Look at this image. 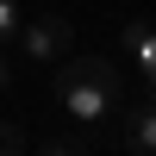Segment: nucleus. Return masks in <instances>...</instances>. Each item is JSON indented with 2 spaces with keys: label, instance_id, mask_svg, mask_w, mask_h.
Here are the masks:
<instances>
[{
  "label": "nucleus",
  "instance_id": "7",
  "mask_svg": "<svg viewBox=\"0 0 156 156\" xmlns=\"http://www.w3.org/2000/svg\"><path fill=\"white\" fill-rule=\"evenodd\" d=\"M144 37H150V19H131V25H125V50H131V44H144Z\"/></svg>",
  "mask_w": 156,
  "mask_h": 156
},
{
  "label": "nucleus",
  "instance_id": "3",
  "mask_svg": "<svg viewBox=\"0 0 156 156\" xmlns=\"http://www.w3.org/2000/svg\"><path fill=\"white\" fill-rule=\"evenodd\" d=\"M125 150L156 156V106H137L131 119H125Z\"/></svg>",
  "mask_w": 156,
  "mask_h": 156
},
{
  "label": "nucleus",
  "instance_id": "4",
  "mask_svg": "<svg viewBox=\"0 0 156 156\" xmlns=\"http://www.w3.org/2000/svg\"><path fill=\"white\" fill-rule=\"evenodd\" d=\"M19 150H31V137L19 125H0V156H19Z\"/></svg>",
  "mask_w": 156,
  "mask_h": 156
},
{
  "label": "nucleus",
  "instance_id": "9",
  "mask_svg": "<svg viewBox=\"0 0 156 156\" xmlns=\"http://www.w3.org/2000/svg\"><path fill=\"white\" fill-rule=\"evenodd\" d=\"M150 106H156V75H150Z\"/></svg>",
  "mask_w": 156,
  "mask_h": 156
},
{
  "label": "nucleus",
  "instance_id": "1",
  "mask_svg": "<svg viewBox=\"0 0 156 156\" xmlns=\"http://www.w3.org/2000/svg\"><path fill=\"white\" fill-rule=\"evenodd\" d=\"M119 94H125L119 62H106V56H81V62H62L56 69V100H62V112L81 119V125L106 119V112L119 106Z\"/></svg>",
  "mask_w": 156,
  "mask_h": 156
},
{
  "label": "nucleus",
  "instance_id": "8",
  "mask_svg": "<svg viewBox=\"0 0 156 156\" xmlns=\"http://www.w3.org/2000/svg\"><path fill=\"white\" fill-rule=\"evenodd\" d=\"M6 81H12V62H6V56H0V87H6Z\"/></svg>",
  "mask_w": 156,
  "mask_h": 156
},
{
  "label": "nucleus",
  "instance_id": "6",
  "mask_svg": "<svg viewBox=\"0 0 156 156\" xmlns=\"http://www.w3.org/2000/svg\"><path fill=\"white\" fill-rule=\"evenodd\" d=\"M19 25H25V19H19V0H0V37H12Z\"/></svg>",
  "mask_w": 156,
  "mask_h": 156
},
{
  "label": "nucleus",
  "instance_id": "2",
  "mask_svg": "<svg viewBox=\"0 0 156 156\" xmlns=\"http://www.w3.org/2000/svg\"><path fill=\"white\" fill-rule=\"evenodd\" d=\"M19 37H25V50H31V62H56V56H69L75 25L62 19V12H37L31 25H19Z\"/></svg>",
  "mask_w": 156,
  "mask_h": 156
},
{
  "label": "nucleus",
  "instance_id": "5",
  "mask_svg": "<svg viewBox=\"0 0 156 156\" xmlns=\"http://www.w3.org/2000/svg\"><path fill=\"white\" fill-rule=\"evenodd\" d=\"M131 56H137V69H144V75H156V25H150L144 44H131Z\"/></svg>",
  "mask_w": 156,
  "mask_h": 156
}]
</instances>
